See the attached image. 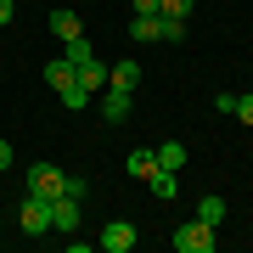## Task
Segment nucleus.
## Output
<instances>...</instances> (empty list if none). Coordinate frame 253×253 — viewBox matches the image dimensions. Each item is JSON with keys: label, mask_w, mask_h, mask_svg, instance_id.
<instances>
[{"label": "nucleus", "mask_w": 253, "mask_h": 253, "mask_svg": "<svg viewBox=\"0 0 253 253\" xmlns=\"http://www.w3.org/2000/svg\"><path fill=\"white\" fill-rule=\"evenodd\" d=\"M11 17H17V6H11V0H0V28H6Z\"/></svg>", "instance_id": "b1692460"}, {"label": "nucleus", "mask_w": 253, "mask_h": 253, "mask_svg": "<svg viewBox=\"0 0 253 253\" xmlns=\"http://www.w3.org/2000/svg\"><path fill=\"white\" fill-rule=\"evenodd\" d=\"M45 84H51L56 96H62L68 84H73V62H68V56H56V62H45Z\"/></svg>", "instance_id": "9b49d317"}, {"label": "nucleus", "mask_w": 253, "mask_h": 253, "mask_svg": "<svg viewBox=\"0 0 253 253\" xmlns=\"http://www.w3.org/2000/svg\"><path fill=\"white\" fill-rule=\"evenodd\" d=\"M129 34H135L141 45H158V17H135V23H129Z\"/></svg>", "instance_id": "f3484780"}, {"label": "nucleus", "mask_w": 253, "mask_h": 253, "mask_svg": "<svg viewBox=\"0 0 253 253\" xmlns=\"http://www.w3.org/2000/svg\"><path fill=\"white\" fill-rule=\"evenodd\" d=\"M62 180H68V169L62 163H51V158H40V163H28V197H62Z\"/></svg>", "instance_id": "f03ea898"}, {"label": "nucleus", "mask_w": 253, "mask_h": 253, "mask_svg": "<svg viewBox=\"0 0 253 253\" xmlns=\"http://www.w3.org/2000/svg\"><path fill=\"white\" fill-rule=\"evenodd\" d=\"M152 169H158V158L146 152V146H135V152L124 158V174H129V180H146V174H152Z\"/></svg>", "instance_id": "9d476101"}, {"label": "nucleus", "mask_w": 253, "mask_h": 253, "mask_svg": "<svg viewBox=\"0 0 253 253\" xmlns=\"http://www.w3.org/2000/svg\"><path fill=\"white\" fill-rule=\"evenodd\" d=\"M214 113H225V118H231V113H236V96H231V90H219V96H214Z\"/></svg>", "instance_id": "4be33fe9"}, {"label": "nucleus", "mask_w": 253, "mask_h": 253, "mask_svg": "<svg viewBox=\"0 0 253 253\" xmlns=\"http://www.w3.org/2000/svg\"><path fill=\"white\" fill-rule=\"evenodd\" d=\"M96 101H101V118H107V124H124V118H129V101H135V90H118V84H107Z\"/></svg>", "instance_id": "39448f33"}, {"label": "nucleus", "mask_w": 253, "mask_h": 253, "mask_svg": "<svg viewBox=\"0 0 253 253\" xmlns=\"http://www.w3.org/2000/svg\"><path fill=\"white\" fill-rule=\"evenodd\" d=\"M152 158H158V169H186V146H180V141L152 146Z\"/></svg>", "instance_id": "ddd939ff"}, {"label": "nucleus", "mask_w": 253, "mask_h": 253, "mask_svg": "<svg viewBox=\"0 0 253 253\" xmlns=\"http://www.w3.org/2000/svg\"><path fill=\"white\" fill-rule=\"evenodd\" d=\"M158 6L163 0H135V17H158Z\"/></svg>", "instance_id": "5701e85b"}, {"label": "nucleus", "mask_w": 253, "mask_h": 253, "mask_svg": "<svg viewBox=\"0 0 253 253\" xmlns=\"http://www.w3.org/2000/svg\"><path fill=\"white\" fill-rule=\"evenodd\" d=\"M62 191H68V197H79V203H84V197H90V180H84V174H68V180H62Z\"/></svg>", "instance_id": "6ab92c4d"}, {"label": "nucleus", "mask_w": 253, "mask_h": 253, "mask_svg": "<svg viewBox=\"0 0 253 253\" xmlns=\"http://www.w3.org/2000/svg\"><path fill=\"white\" fill-rule=\"evenodd\" d=\"M90 101H96V96H84L79 84H68V90H62V107H73V113H79V107H90Z\"/></svg>", "instance_id": "a211bd4d"}, {"label": "nucleus", "mask_w": 253, "mask_h": 253, "mask_svg": "<svg viewBox=\"0 0 253 253\" xmlns=\"http://www.w3.org/2000/svg\"><path fill=\"white\" fill-rule=\"evenodd\" d=\"M186 11H191V0H163L158 17H186Z\"/></svg>", "instance_id": "aec40b11"}, {"label": "nucleus", "mask_w": 253, "mask_h": 253, "mask_svg": "<svg viewBox=\"0 0 253 253\" xmlns=\"http://www.w3.org/2000/svg\"><path fill=\"white\" fill-rule=\"evenodd\" d=\"M146 186H152V197H180V169H152Z\"/></svg>", "instance_id": "1a4fd4ad"}, {"label": "nucleus", "mask_w": 253, "mask_h": 253, "mask_svg": "<svg viewBox=\"0 0 253 253\" xmlns=\"http://www.w3.org/2000/svg\"><path fill=\"white\" fill-rule=\"evenodd\" d=\"M101 248L107 253H129L135 248V225H129V219H107V225H101Z\"/></svg>", "instance_id": "423d86ee"}, {"label": "nucleus", "mask_w": 253, "mask_h": 253, "mask_svg": "<svg viewBox=\"0 0 253 253\" xmlns=\"http://www.w3.org/2000/svg\"><path fill=\"white\" fill-rule=\"evenodd\" d=\"M11 169V146H6V135H0V174Z\"/></svg>", "instance_id": "393cba45"}, {"label": "nucleus", "mask_w": 253, "mask_h": 253, "mask_svg": "<svg viewBox=\"0 0 253 253\" xmlns=\"http://www.w3.org/2000/svg\"><path fill=\"white\" fill-rule=\"evenodd\" d=\"M51 231H79V197H51Z\"/></svg>", "instance_id": "0eeeda50"}, {"label": "nucleus", "mask_w": 253, "mask_h": 253, "mask_svg": "<svg viewBox=\"0 0 253 253\" xmlns=\"http://www.w3.org/2000/svg\"><path fill=\"white\" fill-rule=\"evenodd\" d=\"M17 225H23V236H45L51 231V203L45 197H23L17 203Z\"/></svg>", "instance_id": "7ed1b4c3"}, {"label": "nucleus", "mask_w": 253, "mask_h": 253, "mask_svg": "<svg viewBox=\"0 0 253 253\" xmlns=\"http://www.w3.org/2000/svg\"><path fill=\"white\" fill-rule=\"evenodd\" d=\"M73 84H79L84 96H101V90H107V62H101V56L79 62V68H73Z\"/></svg>", "instance_id": "20e7f679"}, {"label": "nucleus", "mask_w": 253, "mask_h": 253, "mask_svg": "<svg viewBox=\"0 0 253 253\" xmlns=\"http://www.w3.org/2000/svg\"><path fill=\"white\" fill-rule=\"evenodd\" d=\"M62 56H68V62H73V68H79V62H90V56H96V51H90V40H84V34H73Z\"/></svg>", "instance_id": "dca6fc26"}, {"label": "nucleus", "mask_w": 253, "mask_h": 253, "mask_svg": "<svg viewBox=\"0 0 253 253\" xmlns=\"http://www.w3.org/2000/svg\"><path fill=\"white\" fill-rule=\"evenodd\" d=\"M231 118H242V124H253V90H248V96H236V113H231Z\"/></svg>", "instance_id": "412c9836"}, {"label": "nucleus", "mask_w": 253, "mask_h": 253, "mask_svg": "<svg viewBox=\"0 0 253 253\" xmlns=\"http://www.w3.org/2000/svg\"><path fill=\"white\" fill-rule=\"evenodd\" d=\"M51 34L62 40V45H68L73 34H84V28H79V11H51Z\"/></svg>", "instance_id": "f8f14e48"}, {"label": "nucleus", "mask_w": 253, "mask_h": 253, "mask_svg": "<svg viewBox=\"0 0 253 253\" xmlns=\"http://www.w3.org/2000/svg\"><path fill=\"white\" fill-rule=\"evenodd\" d=\"M107 84H118V90H135V84H141V62H135V56L113 62V68H107Z\"/></svg>", "instance_id": "6e6552de"}, {"label": "nucleus", "mask_w": 253, "mask_h": 253, "mask_svg": "<svg viewBox=\"0 0 253 253\" xmlns=\"http://www.w3.org/2000/svg\"><path fill=\"white\" fill-rule=\"evenodd\" d=\"M169 242H174V253H214V248H219V225H208V219H186Z\"/></svg>", "instance_id": "f257e3e1"}, {"label": "nucleus", "mask_w": 253, "mask_h": 253, "mask_svg": "<svg viewBox=\"0 0 253 253\" xmlns=\"http://www.w3.org/2000/svg\"><path fill=\"white\" fill-rule=\"evenodd\" d=\"M197 219H208V225H225V197H203V203H197Z\"/></svg>", "instance_id": "2eb2a0df"}, {"label": "nucleus", "mask_w": 253, "mask_h": 253, "mask_svg": "<svg viewBox=\"0 0 253 253\" xmlns=\"http://www.w3.org/2000/svg\"><path fill=\"white\" fill-rule=\"evenodd\" d=\"M158 40L163 45H186V17H158Z\"/></svg>", "instance_id": "4468645a"}]
</instances>
